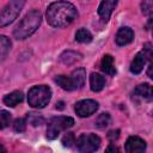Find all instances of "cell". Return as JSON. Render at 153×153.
Segmentation results:
<instances>
[{"label":"cell","mask_w":153,"mask_h":153,"mask_svg":"<svg viewBox=\"0 0 153 153\" xmlns=\"http://www.w3.org/2000/svg\"><path fill=\"white\" fill-rule=\"evenodd\" d=\"M78 17L75 6L68 1H56L49 5L47 10V20L54 27L69 25Z\"/></svg>","instance_id":"1"},{"label":"cell","mask_w":153,"mask_h":153,"mask_svg":"<svg viewBox=\"0 0 153 153\" xmlns=\"http://www.w3.org/2000/svg\"><path fill=\"white\" fill-rule=\"evenodd\" d=\"M42 16L38 11H31L18 23L13 31V36L17 39H25L31 36L41 25Z\"/></svg>","instance_id":"2"},{"label":"cell","mask_w":153,"mask_h":153,"mask_svg":"<svg viewBox=\"0 0 153 153\" xmlns=\"http://www.w3.org/2000/svg\"><path fill=\"white\" fill-rule=\"evenodd\" d=\"M51 98V90L45 86V85H39V86H33L30 88L27 93V102L29 105L32 108H44Z\"/></svg>","instance_id":"3"},{"label":"cell","mask_w":153,"mask_h":153,"mask_svg":"<svg viewBox=\"0 0 153 153\" xmlns=\"http://www.w3.org/2000/svg\"><path fill=\"white\" fill-rule=\"evenodd\" d=\"M25 0H11L0 12V27H4L14 22V19H17L20 11L23 10Z\"/></svg>","instance_id":"4"},{"label":"cell","mask_w":153,"mask_h":153,"mask_svg":"<svg viewBox=\"0 0 153 153\" xmlns=\"http://www.w3.org/2000/svg\"><path fill=\"white\" fill-rule=\"evenodd\" d=\"M74 124V120L69 116H57V117H54L49 121L48 123V127H47V137L53 140V139H56L57 135L71 128L72 126Z\"/></svg>","instance_id":"5"},{"label":"cell","mask_w":153,"mask_h":153,"mask_svg":"<svg viewBox=\"0 0 153 153\" xmlns=\"http://www.w3.org/2000/svg\"><path fill=\"white\" fill-rule=\"evenodd\" d=\"M99 146H100V139L96 134H92V133L82 134L76 140L78 149L80 152H84V153L94 152L99 148Z\"/></svg>","instance_id":"6"},{"label":"cell","mask_w":153,"mask_h":153,"mask_svg":"<svg viewBox=\"0 0 153 153\" xmlns=\"http://www.w3.org/2000/svg\"><path fill=\"white\" fill-rule=\"evenodd\" d=\"M152 56V53H151V44L149 43H146L145 47H143V50L137 53L134 57V60L131 61L130 63V72L134 73V74H139L142 72L147 60H149Z\"/></svg>","instance_id":"7"},{"label":"cell","mask_w":153,"mask_h":153,"mask_svg":"<svg viewBox=\"0 0 153 153\" xmlns=\"http://www.w3.org/2000/svg\"><path fill=\"white\" fill-rule=\"evenodd\" d=\"M74 110L79 117H88L98 110V103L92 99H84L75 104Z\"/></svg>","instance_id":"8"},{"label":"cell","mask_w":153,"mask_h":153,"mask_svg":"<svg viewBox=\"0 0 153 153\" xmlns=\"http://www.w3.org/2000/svg\"><path fill=\"white\" fill-rule=\"evenodd\" d=\"M117 1L118 0H103L98 7V14L99 17L104 20V22H108L112 11L115 10L116 5H117Z\"/></svg>","instance_id":"9"},{"label":"cell","mask_w":153,"mask_h":153,"mask_svg":"<svg viewBox=\"0 0 153 153\" xmlns=\"http://www.w3.org/2000/svg\"><path fill=\"white\" fill-rule=\"evenodd\" d=\"M146 149V142L139 136H130L126 142V151L129 153L143 152Z\"/></svg>","instance_id":"10"},{"label":"cell","mask_w":153,"mask_h":153,"mask_svg":"<svg viewBox=\"0 0 153 153\" xmlns=\"http://www.w3.org/2000/svg\"><path fill=\"white\" fill-rule=\"evenodd\" d=\"M133 39H134V32L130 27L124 26L117 31V35H116L117 45H127V44L131 43Z\"/></svg>","instance_id":"11"},{"label":"cell","mask_w":153,"mask_h":153,"mask_svg":"<svg viewBox=\"0 0 153 153\" xmlns=\"http://www.w3.org/2000/svg\"><path fill=\"white\" fill-rule=\"evenodd\" d=\"M134 94H135V97H139L141 99H146V100L151 102L153 98L152 86L149 84H140L134 90Z\"/></svg>","instance_id":"12"},{"label":"cell","mask_w":153,"mask_h":153,"mask_svg":"<svg viewBox=\"0 0 153 153\" xmlns=\"http://www.w3.org/2000/svg\"><path fill=\"white\" fill-rule=\"evenodd\" d=\"M100 68L105 74L109 75H115L116 73V68H115V62H114V57L109 54L104 55L100 62Z\"/></svg>","instance_id":"13"},{"label":"cell","mask_w":153,"mask_h":153,"mask_svg":"<svg viewBox=\"0 0 153 153\" xmlns=\"http://www.w3.org/2000/svg\"><path fill=\"white\" fill-rule=\"evenodd\" d=\"M55 82L63 90L66 91H73V90H76V86L73 81V79L69 76H66V75H57L55 78Z\"/></svg>","instance_id":"14"},{"label":"cell","mask_w":153,"mask_h":153,"mask_svg":"<svg viewBox=\"0 0 153 153\" xmlns=\"http://www.w3.org/2000/svg\"><path fill=\"white\" fill-rule=\"evenodd\" d=\"M22 102H23V93L20 91H13L4 97V103L11 108H14Z\"/></svg>","instance_id":"15"},{"label":"cell","mask_w":153,"mask_h":153,"mask_svg":"<svg viewBox=\"0 0 153 153\" xmlns=\"http://www.w3.org/2000/svg\"><path fill=\"white\" fill-rule=\"evenodd\" d=\"M90 85H91L92 91L99 92L100 90H103V87L105 85V79H104V76H102L98 73H92L90 76Z\"/></svg>","instance_id":"16"},{"label":"cell","mask_w":153,"mask_h":153,"mask_svg":"<svg viewBox=\"0 0 153 153\" xmlns=\"http://www.w3.org/2000/svg\"><path fill=\"white\" fill-rule=\"evenodd\" d=\"M80 59H81V54H79L76 51H72V50H67V51L62 53L60 56V61L65 65H72L76 61H79Z\"/></svg>","instance_id":"17"},{"label":"cell","mask_w":153,"mask_h":153,"mask_svg":"<svg viewBox=\"0 0 153 153\" xmlns=\"http://www.w3.org/2000/svg\"><path fill=\"white\" fill-rule=\"evenodd\" d=\"M71 78L73 79L76 88H81L85 84V80H86V72L84 68H78L71 74Z\"/></svg>","instance_id":"18"},{"label":"cell","mask_w":153,"mask_h":153,"mask_svg":"<svg viewBox=\"0 0 153 153\" xmlns=\"http://www.w3.org/2000/svg\"><path fill=\"white\" fill-rule=\"evenodd\" d=\"M11 41L8 37L0 35V62L2 60H5V57L7 56V54L11 50Z\"/></svg>","instance_id":"19"},{"label":"cell","mask_w":153,"mask_h":153,"mask_svg":"<svg viewBox=\"0 0 153 153\" xmlns=\"http://www.w3.org/2000/svg\"><path fill=\"white\" fill-rule=\"evenodd\" d=\"M75 39L78 42H80V43H88V42L92 41V35H91V32L88 30H86V29L82 27V29H79L76 31Z\"/></svg>","instance_id":"20"},{"label":"cell","mask_w":153,"mask_h":153,"mask_svg":"<svg viewBox=\"0 0 153 153\" xmlns=\"http://www.w3.org/2000/svg\"><path fill=\"white\" fill-rule=\"evenodd\" d=\"M110 120H111V118H110V115L106 114V112H103V114L98 115V117H97L96 121H94V124H96L97 128L104 129V128H106V127L110 124Z\"/></svg>","instance_id":"21"},{"label":"cell","mask_w":153,"mask_h":153,"mask_svg":"<svg viewBox=\"0 0 153 153\" xmlns=\"http://www.w3.org/2000/svg\"><path fill=\"white\" fill-rule=\"evenodd\" d=\"M26 121H27V123L31 124L32 127H38V126L43 124V122H44L42 115L36 114V112H29V114L26 115Z\"/></svg>","instance_id":"22"},{"label":"cell","mask_w":153,"mask_h":153,"mask_svg":"<svg viewBox=\"0 0 153 153\" xmlns=\"http://www.w3.org/2000/svg\"><path fill=\"white\" fill-rule=\"evenodd\" d=\"M11 123V114L6 110H0V129L8 127Z\"/></svg>","instance_id":"23"},{"label":"cell","mask_w":153,"mask_h":153,"mask_svg":"<svg viewBox=\"0 0 153 153\" xmlns=\"http://www.w3.org/2000/svg\"><path fill=\"white\" fill-rule=\"evenodd\" d=\"M13 129L14 131H18V133H22L26 129V121L24 118H17L13 123Z\"/></svg>","instance_id":"24"},{"label":"cell","mask_w":153,"mask_h":153,"mask_svg":"<svg viewBox=\"0 0 153 153\" xmlns=\"http://www.w3.org/2000/svg\"><path fill=\"white\" fill-rule=\"evenodd\" d=\"M141 10L143 14H151L152 10H153V0H142L141 4Z\"/></svg>","instance_id":"25"},{"label":"cell","mask_w":153,"mask_h":153,"mask_svg":"<svg viewBox=\"0 0 153 153\" xmlns=\"http://www.w3.org/2000/svg\"><path fill=\"white\" fill-rule=\"evenodd\" d=\"M62 143L67 147H72L73 143H75V137L73 133H67L63 137H62Z\"/></svg>","instance_id":"26"},{"label":"cell","mask_w":153,"mask_h":153,"mask_svg":"<svg viewBox=\"0 0 153 153\" xmlns=\"http://www.w3.org/2000/svg\"><path fill=\"white\" fill-rule=\"evenodd\" d=\"M118 136H120V130H111L108 134V137H109L110 141H114V140L118 139Z\"/></svg>","instance_id":"27"},{"label":"cell","mask_w":153,"mask_h":153,"mask_svg":"<svg viewBox=\"0 0 153 153\" xmlns=\"http://www.w3.org/2000/svg\"><path fill=\"white\" fill-rule=\"evenodd\" d=\"M108 151H118V148H116V147H112V146H111V147H109V148H108Z\"/></svg>","instance_id":"28"},{"label":"cell","mask_w":153,"mask_h":153,"mask_svg":"<svg viewBox=\"0 0 153 153\" xmlns=\"http://www.w3.org/2000/svg\"><path fill=\"white\" fill-rule=\"evenodd\" d=\"M5 151H6V149H5V148L2 147V145L0 143V152H5Z\"/></svg>","instance_id":"29"}]
</instances>
